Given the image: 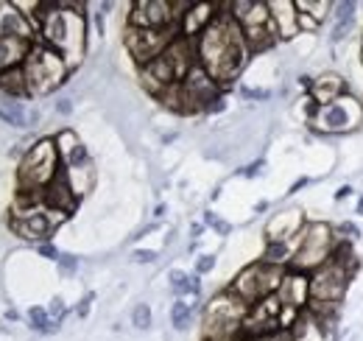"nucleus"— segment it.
Segmentation results:
<instances>
[{
	"mask_svg": "<svg viewBox=\"0 0 363 341\" xmlns=\"http://www.w3.org/2000/svg\"><path fill=\"white\" fill-rule=\"evenodd\" d=\"M59 148L53 140H40L37 146H31V151L26 154L23 166H20V188H37L45 190L48 185L56 179L59 173Z\"/></svg>",
	"mask_w": 363,
	"mask_h": 341,
	"instance_id": "39448f33",
	"label": "nucleus"
},
{
	"mask_svg": "<svg viewBox=\"0 0 363 341\" xmlns=\"http://www.w3.org/2000/svg\"><path fill=\"white\" fill-rule=\"evenodd\" d=\"M37 249H40V255H45L48 260H59V257H62V252H59L56 247H50V244H40Z\"/></svg>",
	"mask_w": 363,
	"mask_h": 341,
	"instance_id": "393cba45",
	"label": "nucleus"
},
{
	"mask_svg": "<svg viewBox=\"0 0 363 341\" xmlns=\"http://www.w3.org/2000/svg\"><path fill=\"white\" fill-rule=\"evenodd\" d=\"M23 70H26V82H28V95H45L65 82V76L70 73V65L50 45L34 43L31 53L23 62Z\"/></svg>",
	"mask_w": 363,
	"mask_h": 341,
	"instance_id": "f03ea898",
	"label": "nucleus"
},
{
	"mask_svg": "<svg viewBox=\"0 0 363 341\" xmlns=\"http://www.w3.org/2000/svg\"><path fill=\"white\" fill-rule=\"evenodd\" d=\"M335 232H338V238H341V241H355V238L361 235V229H358L355 224H350V221L338 224V227H335Z\"/></svg>",
	"mask_w": 363,
	"mask_h": 341,
	"instance_id": "4be33fe9",
	"label": "nucleus"
},
{
	"mask_svg": "<svg viewBox=\"0 0 363 341\" xmlns=\"http://www.w3.org/2000/svg\"><path fill=\"white\" fill-rule=\"evenodd\" d=\"M358 215H363V196L358 199Z\"/></svg>",
	"mask_w": 363,
	"mask_h": 341,
	"instance_id": "72a5a7b5",
	"label": "nucleus"
},
{
	"mask_svg": "<svg viewBox=\"0 0 363 341\" xmlns=\"http://www.w3.org/2000/svg\"><path fill=\"white\" fill-rule=\"evenodd\" d=\"M28 322H31V328L40 330V333H53V330H56V322H50V313H48L45 308H40V305H34V308L28 310Z\"/></svg>",
	"mask_w": 363,
	"mask_h": 341,
	"instance_id": "a211bd4d",
	"label": "nucleus"
},
{
	"mask_svg": "<svg viewBox=\"0 0 363 341\" xmlns=\"http://www.w3.org/2000/svg\"><path fill=\"white\" fill-rule=\"evenodd\" d=\"M132 9H135L129 14L132 28H177L179 23L174 3H165V0H143V3H135Z\"/></svg>",
	"mask_w": 363,
	"mask_h": 341,
	"instance_id": "0eeeda50",
	"label": "nucleus"
},
{
	"mask_svg": "<svg viewBox=\"0 0 363 341\" xmlns=\"http://www.w3.org/2000/svg\"><path fill=\"white\" fill-rule=\"evenodd\" d=\"M190 316H193V308L184 299H177L174 308H171V325H174V330H187Z\"/></svg>",
	"mask_w": 363,
	"mask_h": 341,
	"instance_id": "6ab92c4d",
	"label": "nucleus"
},
{
	"mask_svg": "<svg viewBox=\"0 0 363 341\" xmlns=\"http://www.w3.org/2000/svg\"><path fill=\"white\" fill-rule=\"evenodd\" d=\"M210 269H216V257H213V255H201V257H199V263H196V271H199V274H207Z\"/></svg>",
	"mask_w": 363,
	"mask_h": 341,
	"instance_id": "b1692460",
	"label": "nucleus"
},
{
	"mask_svg": "<svg viewBox=\"0 0 363 341\" xmlns=\"http://www.w3.org/2000/svg\"><path fill=\"white\" fill-rule=\"evenodd\" d=\"M311 124L321 134H344L355 131L363 124V101L358 95L347 92L335 98L333 104L324 107H311Z\"/></svg>",
	"mask_w": 363,
	"mask_h": 341,
	"instance_id": "20e7f679",
	"label": "nucleus"
},
{
	"mask_svg": "<svg viewBox=\"0 0 363 341\" xmlns=\"http://www.w3.org/2000/svg\"><path fill=\"white\" fill-rule=\"evenodd\" d=\"M355 9H358V3H338L335 6V11H333L335 26H333V34H330L333 43H341L350 34V28L355 26Z\"/></svg>",
	"mask_w": 363,
	"mask_h": 341,
	"instance_id": "ddd939ff",
	"label": "nucleus"
},
{
	"mask_svg": "<svg viewBox=\"0 0 363 341\" xmlns=\"http://www.w3.org/2000/svg\"><path fill=\"white\" fill-rule=\"evenodd\" d=\"M56 263H59V271H62L65 277L76 274V269H79V257H76V255H67V252H62V257H59Z\"/></svg>",
	"mask_w": 363,
	"mask_h": 341,
	"instance_id": "412c9836",
	"label": "nucleus"
},
{
	"mask_svg": "<svg viewBox=\"0 0 363 341\" xmlns=\"http://www.w3.org/2000/svg\"><path fill=\"white\" fill-rule=\"evenodd\" d=\"M335 244H338V238H335V229L330 224L308 221L305 229L299 232V244H296V255L291 260V269L313 274L316 269H321L330 260Z\"/></svg>",
	"mask_w": 363,
	"mask_h": 341,
	"instance_id": "7ed1b4c3",
	"label": "nucleus"
},
{
	"mask_svg": "<svg viewBox=\"0 0 363 341\" xmlns=\"http://www.w3.org/2000/svg\"><path fill=\"white\" fill-rule=\"evenodd\" d=\"M288 333H291V341H333V322L318 319L311 310H302Z\"/></svg>",
	"mask_w": 363,
	"mask_h": 341,
	"instance_id": "6e6552de",
	"label": "nucleus"
},
{
	"mask_svg": "<svg viewBox=\"0 0 363 341\" xmlns=\"http://www.w3.org/2000/svg\"><path fill=\"white\" fill-rule=\"evenodd\" d=\"M224 109H227V101H224V95H221V98H216L204 112H207V115H213V112H224Z\"/></svg>",
	"mask_w": 363,
	"mask_h": 341,
	"instance_id": "bb28decb",
	"label": "nucleus"
},
{
	"mask_svg": "<svg viewBox=\"0 0 363 341\" xmlns=\"http://www.w3.org/2000/svg\"><path fill=\"white\" fill-rule=\"evenodd\" d=\"M0 90L9 92V98H23V95H28V82H26L23 65H20V67L0 70Z\"/></svg>",
	"mask_w": 363,
	"mask_h": 341,
	"instance_id": "4468645a",
	"label": "nucleus"
},
{
	"mask_svg": "<svg viewBox=\"0 0 363 341\" xmlns=\"http://www.w3.org/2000/svg\"><path fill=\"white\" fill-rule=\"evenodd\" d=\"M196 56L199 65L221 87L229 85L243 70L249 59V48L240 26L232 20L229 11H218L213 23L196 37Z\"/></svg>",
	"mask_w": 363,
	"mask_h": 341,
	"instance_id": "f257e3e1",
	"label": "nucleus"
},
{
	"mask_svg": "<svg viewBox=\"0 0 363 341\" xmlns=\"http://www.w3.org/2000/svg\"><path fill=\"white\" fill-rule=\"evenodd\" d=\"M269 11H272L274 28H277L279 40H294L299 34V11H296V3H291V0L269 3Z\"/></svg>",
	"mask_w": 363,
	"mask_h": 341,
	"instance_id": "9b49d317",
	"label": "nucleus"
},
{
	"mask_svg": "<svg viewBox=\"0 0 363 341\" xmlns=\"http://www.w3.org/2000/svg\"><path fill=\"white\" fill-rule=\"evenodd\" d=\"M177 28H126V48L135 56V62L140 67H145L148 62H154L168 45L177 40Z\"/></svg>",
	"mask_w": 363,
	"mask_h": 341,
	"instance_id": "423d86ee",
	"label": "nucleus"
},
{
	"mask_svg": "<svg viewBox=\"0 0 363 341\" xmlns=\"http://www.w3.org/2000/svg\"><path fill=\"white\" fill-rule=\"evenodd\" d=\"M135 260L137 263H154V260H157V252H151V249H137Z\"/></svg>",
	"mask_w": 363,
	"mask_h": 341,
	"instance_id": "a878e982",
	"label": "nucleus"
},
{
	"mask_svg": "<svg viewBox=\"0 0 363 341\" xmlns=\"http://www.w3.org/2000/svg\"><path fill=\"white\" fill-rule=\"evenodd\" d=\"M56 112H59V115H70V112H73V104H70L67 98H62V101L56 104Z\"/></svg>",
	"mask_w": 363,
	"mask_h": 341,
	"instance_id": "c85d7f7f",
	"label": "nucleus"
},
{
	"mask_svg": "<svg viewBox=\"0 0 363 341\" xmlns=\"http://www.w3.org/2000/svg\"><path fill=\"white\" fill-rule=\"evenodd\" d=\"M0 121H6L11 126H28V115H26V109L14 98H6L0 104Z\"/></svg>",
	"mask_w": 363,
	"mask_h": 341,
	"instance_id": "dca6fc26",
	"label": "nucleus"
},
{
	"mask_svg": "<svg viewBox=\"0 0 363 341\" xmlns=\"http://www.w3.org/2000/svg\"><path fill=\"white\" fill-rule=\"evenodd\" d=\"M260 170H263V163H255V166H249V168L243 170V173H246V176H257Z\"/></svg>",
	"mask_w": 363,
	"mask_h": 341,
	"instance_id": "2f4dec72",
	"label": "nucleus"
},
{
	"mask_svg": "<svg viewBox=\"0 0 363 341\" xmlns=\"http://www.w3.org/2000/svg\"><path fill=\"white\" fill-rule=\"evenodd\" d=\"M48 313H50V316H56V319H62V316H65V302L56 297V299H53V305H50V310H48Z\"/></svg>",
	"mask_w": 363,
	"mask_h": 341,
	"instance_id": "cd10ccee",
	"label": "nucleus"
},
{
	"mask_svg": "<svg viewBox=\"0 0 363 341\" xmlns=\"http://www.w3.org/2000/svg\"><path fill=\"white\" fill-rule=\"evenodd\" d=\"M350 90H347V79L344 76H338V73H321L318 79H313V87H311V101H313V107H324V104H333L335 98H341V95H347Z\"/></svg>",
	"mask_w": 363,
	"mask_h": 341,
	"instance_id": "9d476101",
	"label": "nucleus"
},
{
	"mask_svg": "<svg viewBox=\"0 0 363 341\" xmlns=\"http://www.w3.org/2000/svg\"><path fill=\"white\" fill-rule=\"evenodd\" d=\"M190 232H193V238H199V235H201V224H193V229H190Z\"/></svg>",
	"mask_w": 363,
	"mask_h": 341,
	"instance_id": "473e14b6",
	"label": "nucleus"
},
{
	"mask_svg": "<svg viewBox=\"0 0 363 341\" xmlns=\"http://www.w3.org/2000/svg\"><path fill=\"white\" fill-rule=\"evenodd\" d=\"M347 196H352V188H350V185H341V188L335 190V202H344Z\"/></svg>",
	"mask_w": 363,
	"mask_h": 341,
	"instance_id": "7c9ffc66",
	"label": "nucleus"
},
{
	"mask_svg": "<svg viewBox=\"0 0 363 341\" xmlns=\"http://www.w3.org/2000/svg\"><path fill=\"white\" fill-rule=\"evenodd\" d=\"M34 43L31 40H17V37H0V70L20 67L26 56L31 53Z\"/></svg>",
	"mask_w": 363,
	"mask_h": 341,
	"instance_id": "f8f14e48",
	"label": "nucleus"
},
{
	"mask_svg": "<svg viewBox=\"0 0 363 341\" xmlns=\"http://www.w3.org/2000/svg\"><path fill=\"white\" fill-rule=\"evenodd\" d=\"M90 302H92V294H87V297L82 299V305H79V310H76V313H79L82 319H84V316L90 313Z\"/></svg>",
	"mask_w": 363,
	"mask_h": 341,
	"instance_id": "c756f323",
	"label": "nucleus"
},
{
	"mask_svg": "<svg viewBox=\"0 0 363 341\" xmlns=\"http://www.w3.org/2000/svg\"><path fill=\"white\" fill-rule=\"evenodd\" d=\"M168 280H171V288H174L177 297H184V294L199 297V294H201V280H199V274H187V271H182V269H174V271L168 274Z\"/></svg>",
	"mask_w": 363,
	"mask_h": 341,
	"instance_id": "2eb2a0df",
	"label": "nucleus"
},
{
	"mask_svg": "<svg viewBox=\"0 0 363 341\" xmlns=\"http://www.w3.org/2000/svg\"><path fill=\"white\" fill-rule=\"evenodd\" d=\"M11 229L20 238H26V241H45L48 235H50V229H53V221L43 210H37V213H17V218L11 221Z\"/></svg>",
	"mask_w": 363,
	"mask_h": 341,
	"instance_id": "1a4fd4ad",
	"label": "nucleus"
},
{
	"mask_svg": "<svg viewBox=\"0 0 363 341\" xmlns=\"http://www.w3.org/2000/svg\"><path fill=\"white\" fill-rule=\"evenodd\" d=\"M333 9V3H327V0H296V11H305V14H311L316 23H324L327 20V11Z\"/></svg>",
	"mask_w": 363,
	"mask_h": 341,
	"instance_id": "f3484780",
	"label": "nucleus"
},
{
	"mask_svg": "<svg viewBox=\"0 0 363 341\" xmlns=\"http://www.w3.org/2000/svg\"><path fill=\"white\" fill-rule=\"evenodd\" d=\"M204 224H210V227H213V229H216L218 235H229V229H232V227H229L227 221H221L218 215H216V213H210V210L204 213Z\"/></svg>",
	"mask_w": 363,
	"mask_h": 341,
	"instance_id": "5701e85b",
	"label": "nucleus"
},
{
	"mask_svg": "<svg viewBox=\"0 0 363 341\" xmlns=\"http://www.w3.org/2000/svg\"><path fill=\"white\" fill-rule=\"evenodd\" d=\"M132 325H135L137 330H148L151 328V308L145 302H140L132 310Z\"/></svg>",
	"mask_w": 363,
	"mask_h": 341,
	"instance_id": "aec40b11",
	"label": "nucleus"
}]
</instances>
